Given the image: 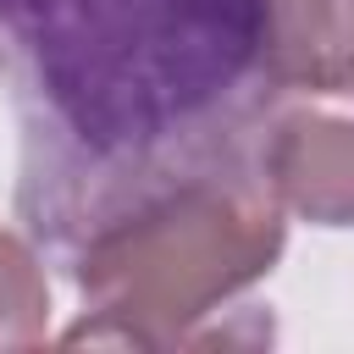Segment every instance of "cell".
Listing matches in <instances>:
<instances>
[{"instance_id": "obj_5", "label": "cell", "mask_w": 354, "mask_h": 354, "mask_svg": "<svg viewBox=\"0 0 354 354\" xmlns=\"http://www.w3.org/2000/svg\"><path fill=\"white\" fill-rule=\"evenodd\" d=\"M44 337V277L33 254L0 232V343H39Z\"/></svg>"}, {"instance_id": "obj_3", "label": "cell", "mask_w": 354, "mask_h": 354, "mask_svg": "<svg viewBox=\"0 0 354 354\" xmlns=\"http://www.w3.org/2000/svg\"><path fill=\"white\" fill-rule=\"evenodd\" d=\"M254 149L282 205L321 227L354 221V77L271 88L260 100Z\"/></svg>"}, {"instance_id": "obj_1", "label": "cell", "mask_w": 354, "mask_h": 354, "mask_svg": "<svg viewBox=\"0 0 354 354\" xmlns=\"http://www.w3.org/2000/svg\"><path fill=\"white\" fill-rule=\"evenodd\" d=\"M22 216L61 254L127 188L254 155L266 0H0Z\"/></svg>"}, {"instance_id": "obj_2", "label": "cell", "mask_w": 354, "mask_h": 354, "mask_svg": "<svg viewBox=\"0 0 354 354\" xmlns=\"http://www.w3.org/2000/svg\"><path fill=\"white\" fill-rule=\"evenodd\" d=\"M282 199L254 155L160 171L111 199L66 249L88 315L66 343H171L183 321L271 271Z\"/></svg>"}, {"instance_id": "obj_4", "label": "cell", "mask_w": 354, "mask_h": 354, "mask_svg": "<svg viewBox=\"0 0 354 354\" xmlns=\"http://www.w3.org/2000/svg\"><path fill=\"white\" fill-rule=\"evenodd\" d=\"M354 77V0H266V83Z\"/></svg>"}]
</instances>
